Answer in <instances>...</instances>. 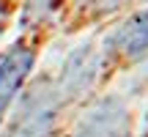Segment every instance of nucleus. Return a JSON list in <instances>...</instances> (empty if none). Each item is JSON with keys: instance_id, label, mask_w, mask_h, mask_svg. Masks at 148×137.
<instances>
[{"instance_id": "obj_1", "label": "nucleus", "mask_w": 148, "mask_h": 137, "mask_svg": "<svg viewBox=\"0 0 148 137\" xmlns=\"http://www.w3.org/2000/svg\"><path fill=\"white\" fill-rule=\"evenodd\" d=\"M58 112V93L52 85L36 82L19 101L14 121H11L8 137H49Z\"/></svg>"}, {"instance_id": "obj_2", "label": "nucleus", "mask_w": 148, "mask_h": 137, "mask_svg": "<svg viewBox=\"0 0 148 137\" xmlns=\"http://www.w3.org/2000/svg\"><path fill=\"white\" fill-rule=\"evenodd\" d=\"M126 132H129V112L123 101L107 99L96 104L79 121L74 137H126Z\"/></svg>"}, {"instance_id": "obj_3", "label": "nucleus", "mask_w": 148, "mask_h": 137, "mask_svg": "<svg viewBox=\"0 0 148 137\" xmlns=\"http://www.w3.org/2000/svg\"><path fill=\"white\" fill-rule=\"evenodd\" d=\"M30 66H33V52L22 44H14L0 60V112H5L11 99L19 93L25 77L30 74Z\"/></svg>"}, {"instance_id": "obj_4", "label": "nucleus", "mask_w": 148, "mask_h": 137, "mask_svg": "<svg viewBox=\"0 0 148 137\" xmlns=\"http://www.w3.org/2000/svg\"><path fill=\"white\" fill-rule=\"evenodd\" d=\"M93 77H96V55L90 47H79L63 66V96L79 99L93 85Z\"/></svg>"}, {"instance_id": "obj_5", "label": "nucleus", "mask_w": 148, "mask_h": 137, "mask_svg": "<svg viewBox=\"0 0 148 137\" xmlns=\"http://www.w3.org/2000/svg\"><path fill=\"white\" fill-rule=\"evenodd\" d=\"M115 44L121 47V52L126 55V58H132V60L143 58L148 52V11L134 14L132 19L118 30Z\"/></svg>"}]
</instances>
